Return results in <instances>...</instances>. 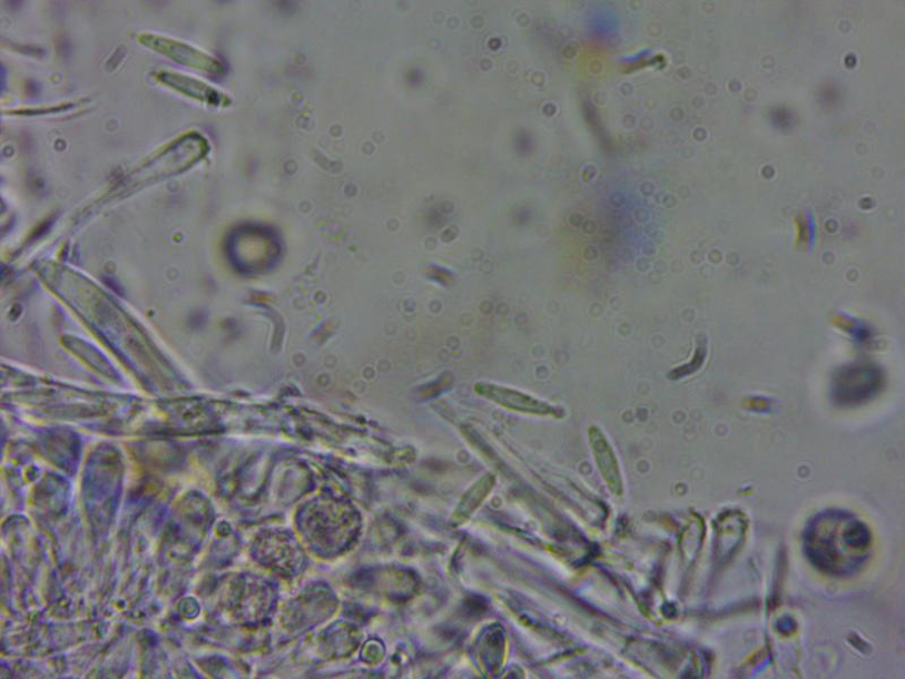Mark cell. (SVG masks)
I'll use <instances>...</instances> for the list:
<instances>
[{
    "instance_id": "1",
    "label": "cell",
    "mask_w": 905,
    "mask_h": 679,
    "mask_svg": "<svg viewBox=\"0 0 905 679\" xmlns=\"http://www.w3.org/2000/svg\"><path fill=\"white\" fill-rule=\"evenodd\" d=\"M807 547L819 568L843 575L852 573L865 561L869 535L858 521L832 514L814 523L808 531Z\"/></svg>"
},
{
    "instance_id": "2",
    "label": "cell",
    "mask_w": 905,
    "mask_h": 679,
    "mask_svg": "<svg viewBox=\"0 0 905 679\" xmlns=\"http://www.w3.org/2000/svg\"><path fill=\"white\" fill-rule=\"evenodd\" d=\"M475 392L510 412L561 420L565 416L560 406L552 405L522 391L494 383H478Z\"/></svg>"
},
{
    "instance_id": "3",
    "label": "cell",
    "mask_w": 905,
    "mask_h": 679,
    "mask_svg": "<svg viewBox=\"0 0 905 679\" xmlns=\"http://www.w3.org/2000/svg\"><path fill=\"white\" fill-rule=\"evenodd\" d=\"M590 444L594 459L608 484L617 492L620 488V471L614 452L602 431L596 426L589 430Z\"/></svg>"
}]
</instances>
